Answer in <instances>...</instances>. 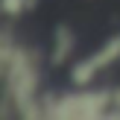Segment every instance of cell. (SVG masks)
<instances>
[{"label": "cell", "mask_w": 120, "mask_h": 120, "mask_svg": "<svg viewBox=\"0 0 120 120\" xmlns=\"http://www.w3.org/2000/svg\"><path fill=\"white\" fill-rule=\"evenodd\" d=\"M91 62H94V68H97L100 73L109 70V68H114V64L120 62V32L117 35H109V38L91 53Z\"/></svg>", "instance_id": "5"}, {"label": "cell", "mask_w": 120, "mask_h": 120, "mask_svg": "<svg viewBox=\"0 0 120 120\" xmlns=\"http://www.w3.org/2000/svg\"><path fill=\"white\" fill-rule=\"evenodd\" d=\"M0 18H3V15H0Z\"/></svg>", "instance_id": "9"}, {"label": "cell", "mask_w": 120, "mask_h": 120, "mask_svg": "<svg viewBox=\"0 0 120 120\" xmlns=\"http://www.w3.org/2000/svg\"><path fill=\"white\" fill-rule=\"evenodd\" d=\"M38 3H41V0H26V9H29V12H32V9H38Z\"/></svg>", "instance_id": "8"}, {"label": "cell", "mask_w": 120, "mask_h": 120, "mask_svg": "<svg viewBox=\"0 0 120 120\" xmlns=\"http://www.w3.org/2000/svg\"><path fill=\"white\" fill-rule=\"evenodd\" d=\"M44 120H109L111 85H70L68 91H41Z\"/></svg>", "instance_id": "2"}, {"label": "cell", "mask_w": 120, "mask_h": 120, "mask_svg": "<svg viewBox=\"0 0 120 120\" xmlns=\"http://www.w3.org/2000/svg\"><path fill=\"white\" fill-rule=\"evenodd\" d=\"M76 47H79V35L73 32V26L59 23L53 29V44H50V53H47V62L53 68H64L76 59Z\"/></svg>", "instance_id": "3"}, {"label": "cell", "mask_w": 120, "mask_h": 120, "mask_svg": "<svg viewBox=\"0 0 120 120\" xmlns=\"http://www.w3.org/2000/svg\"><path fill=\"white\" fill-rule=\"evenodd\" d=\"M26 12V0H0V15L6 21H21Z\"/></svg>", "instance_id": "6"}, {"label": "cell", "mask_w": 120, "mask_h": 120, "mask_svg": "<svg viewBox=\"0 0 120 120\" xmlns=\"http://www.w3.org/2000/svg\"><path fill=\"white\" fill-rule=\"evenodd\" d=\"M41 50L32 44L18 41L9 59L3 79H0V120L21 117V120H44L41 91H44V68Z\"/></svg>", "instance_id": "1"}, {"label": "cell", "mask_w": 120, "mask_h": 120, "mask_svg": "<svg viewBox=\"0 0 120 120\" xmlns=\"http://www.w3.org/2000/svg\"><path fill=\"white\" fill-rule=\"evenodd\" d=\"M109 120H120V85H111V111Z\"/></svg>", "instance_id": "7"}, {"label": "cell", "mask_w": 120, "mask_h": 120, "mask_svg": "<svg viewBox=\"0 0 120 120\" xmlns=\"http://www.w3.org/2000/svg\"><path fill=\"white\" fill-rule=\"evenodd\" d=\"M68 79H70V85H76V88L97 85V79H100V70L94 68L91 56H82V59H73V62L68 64Z\"/></svg>", "instance_id": "4"}]
</instances>
